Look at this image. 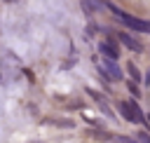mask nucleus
Here are the masks:
<instances>
[{
  "mask_svg": "<svg viewBox=\"0 0 150 143\" xmlns=\"http://www.w3.org/2000/svg\"><path fill=\"white\" fill-rule=\"evenodd\" d=\"M108 9L112 12V14H117V19L122 21V23H127L131 30H138V33H150V21H143V19H136V16H129L127 12H122L117 5H112V2H108Z\"/></svg>",
  "mask_w": 150,
  "mask_h": 143,
  "instance_id": "obj_1",
  "label": "nucleus"
},
{
  "mask_svg": "<svg viewBox=\"0 0 150 143\" xmlns=\"http://www.w3.org/2000/svg\"><path fill=\"white\" fill-rule=\"evenodd\" d=\"M129 91H131L134 96H141V91H138V87H136V84H131V82H129Z\"/></svg>",
  "mask_w": 150,
  "mask_h": 143,
  "instance_id": "obj_9",
  "label": "nucleus"
},
{
  "mask_svg": "<svg viewBox=\"0 0 150 143\" xmlns=\"http://www.w3.org/2000/svg\"><path fill=\"white\" fill-rule=\"evenodd\" d=\"M101 73H103L108 80H112V82L122 80V70H120V66H117L112 59H108V61H103V63H101Z\"/></svg>",
  "mask_w": 150,
  "mask_h": 143,
  "instance_id": "obj_3",
  "label": "nucleus"
},
{
  "mask_svg": "<svg viewBox=\"0 0 150 143\" xmlns=\"http://www.w3.org/2000/svg\"><path fill=\"white\" fill-rule=\"evenodd\" d=\"M82 9H84V12H87V14L91 16V14L96 12V9H101V5H98L96 0H82Z\"/></svg>",
  "mask_w": 150,
  "mask_h": 143,
  "instance_id": "obj_7",
  "label": "nucleus"
},
{
  "mask_svg": "<svg viewBox=\"0 0 150 143\" xmlns=\"http://www.w3.org/2000/svg\"><path fill=\"white\" fill-rule=\"evenodd\" d=\"M120 110H122V117L124 120H129V122H134V124H138L143 117H141V110H138V105L134 103V101H122L120 103Z\"/></svg>",
  "mask_w": 150,
  "mask_h": 143,
  "instance_id": "obj_2",
  "label": "nucleus"
},
{
  "mask_svg": "<svg viewBox=\"0 0 150 143\" xmlns=\"http://www.w3.org/2000/svg\"><path fill=\"white\" fill-rule=\"evenodd\" d=\"M98 52H101V54H103L105 59H112V61H115V59L120 56V52H117L115 42H110V40H108V42H101V45H98Z\"/></svg>",
  "mask_w": 150,
  "mask_h": 143,
  "instance_id": "obj_5",
  "label": "nucleus"
},
{
  "mask_svg": "<svg viewBox=\"0 0 150 143\" xmlns=\"http://www.w3.org/2000/svg\"><path fill=\"white\" fill-rule=\"evenodd\" d=\"M129 73H131V77H134V80H136V82H138V80H141V73H138V68H136V66H134V63H129Z\"/></svg>",
  "mask_w": 150,
  "mask_h": 143,
  "instance_id": "obj_8",
  "label": "nucleus"
},
{
  "mask_svg": "<svg viewBox=\"0 0 150 143\" xmlns=\"http://www.w3.org/2000/svg\"><path fill=\"white\" fill-rule=\"evenodd\" d=\"M148 124H150V115H148Z\"/></svg>",
  "mask_w": 150,
  "mask_h": 143,
  "instance_id": "obj_12",
  "label": "nucleus"
},
{
  "mask_svg": "<svg viewBox=\"0 0 150 143\" xmlns=\"http://www.w3.org/2000/svg\"><path fill=\"white\" fill-rule=\"evenodd\" d=\"M112 141H115V143H134V141H129V138H124V136H115Z\"/></svg>",
  "mask_w": 150,
  "mask_h": 143,
  "instance_id": "obj_10",
  "label": "nucleus"
},
{
  "mask_svg": "<svg viewBox=\"0 0 150 143\" xmlns=\"http://www.w3.org/2000/svg\"><path fill=\"white\" fill-rule=\"evenodd\" d=\"M141 141H143V143H150V136H148V134H141Z\"/></svg>",
  "mask_w": 150,
  "mask_h": 143,
  "instance_id": "obj_11",
  "label": "nucleus"
},
{
  "mask_svg": "<svg viewBox=\"0 0 150 143\" xmlns=\"http://www.w3.org/2000/svg\"><path fill=\"white\" fill-rule=\"evenodd\" d=\"M87 91H89V96H91V98H94V101H96V103L101 105V110H103V113H105L108 117H112V110H110V105H108V101H105L103 96H98V94H96L94 89H87Z\"/></svg>",
  "mask_w": 150,
  "mask_h": 143,
  "instance_id": "obj_6",
  "label": "nucleus"
},
{
  "mask_svg": "<svg viewBox=\"0 0 150 143\" xmlns=\"http://www.w3.org/2000/svg\"><path fill=\"white\" fill-rule=\"evenodd\" d=\"M117 38H120V42H122L127 49H131V52H143V45H141L134 35H129V33H117Z\"/></svg>",
  "mask_w": 150,
  "mask_h": 143,
  "instance_id": "obj_4",
  "label": "nucleus"
}]
</instances>
